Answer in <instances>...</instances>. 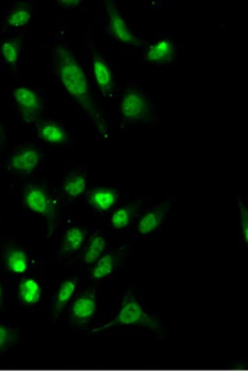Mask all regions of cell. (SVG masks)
<instances>
[{
	"instance_id": "6da1fadb",
	"label": "cell",
	"mask_w": 248,
	"mask_h": 371,
	"mask_svg": "<svg viewBox=\"0 0 248 371\" xmlns=\"http://www.w3.org/2000/svg\"><path fill=\"white\" fill-rule=\"evenodd\" d=\"M52 60L56 74L63 87L92 119L99 132L106 135L107 123L92 98L90 85L81 64L65 45L59 43L53 47Z\"/></svg>"
},
{
	"instance_id": "7a4b0ae2",
	"label": "cell",
	"mask_w": 248,
	"mask_h": 371,
	"mask_svg": "<svg viewBox=\"0 0 248 371\" xmlns=\"http://www.w3.org/2000/svg\"><path fill=\"white\" fill-rule=\"evenodd\" d=\"M117 326H141L149 328L155 332L161 329L156 319L143 309L141 305L131 293H127L125 296L116 317L105 325L93 328L92 332L98 333Z\"/></svg>"
},
{
	"instance_id": "3957f363",
	"label": "cell",
	"mask_w": 248,
	"mask_h": 371,
	"mask_svg": "<svg viewBox=\"0 0 248 371\" xmlns=\"http://www.w3.org/2000/svg\"><path fill=\"white\" fill-rule=\"evenodd\" d=\"M13 98L26 123H33L41 115L42 100L33 89L26 86L17 87L13 91Z\"/></svg>"
},
{
	"instance_id": "277c9868",
	"label": "cell",
	"mask_w": 248,
	"mask_h": 371,
	"mask_svg": "<svg viewBox=\"0 0 248 371\" xmlns=\"http://www.w3.org/2000/svg\"><path fill=\"white\" fill-rule=\"evenodd\" d=\"M24 202L30 211L51 220L55 209L47 191L38 185H31L24 192Z\"/></svg>"
},
{
	"instance_id": "5b68a950",
	"label": "cell",
	"mask_w": 248,
	"mask_h": 371,
	"mask_svg": "<svg viewBox=\"0 0 248 371\" xmlns=\"http://www.w3.org/2000/svg\"><path fill=\"white\" fill-rule=\"evenodd\" d=\"M106 7L109 18V28L111 36L123 43L134 46L141 45L142 42L134 36L129 26H127L116 3L106 1Z\"/></svg>"
},
{
	"instance_id": "8992f818",
	"label": "cell",
	"mask_w": 248,
	"mask_h": 371,
	"mask_svg": "<svg viewBox=\"0 0 248 371\" xmlns=\"http://www.w3.org/2000/svg\"><path fill=\"white\" fill-rule=\"evenodd\" d=\"M121 112L123 118L130 122H139L146 119L149 112L146 96L139 91H127L122 100Z\"/></svg>"
},
{
	"instance_id": "52a82bcc",
	"label": "cell",
	"mask_w": 248,
	"mask_h": 371,
	"mask_svg": "<svg viewBox=\"0 0 248 371\" xmlns=\"http://www.w3.org/2000/svg\"><path fill=\"white\" fill-rule=\"evenodd\" d=\"M98 309L95 290L90 289L78 296L72 304L70 317L75 324L85 325L95 316Z\"/></svg>"
},
{
	"instance_id": "ba28073f",
	"label": "cell",
	"mask_w": 248,
	"mask_h": 371,
	"mask_svg": "<svg viewBox=\"0 0 248 371\" xmlns=\"http://www.w3.org/2000/svg\"><path fill=\"white\" fill-rule=\"evenodd\" d=\"M171 207L170 202L163 201L144 213L137 224V231L140 235H150L161 227L170 213Z\"/></svg>"
},
{
	"instance_id": "9c48e42d",
	"label": "cell",
	"mask_w": 248,
	"mask_h": 371,
	"mask_svg": "<svg viewBox=\"0 0 248 371\" xmlns=\"http://www.w3.org/2000/svg\"><path fill=\"white\" fill-rule=\"evenodd\" d=\"M41 161V155L33 147L22 149L11 157L10 166L15 172L30 174L36 170Z\"/></svg>"
},
{
	"instance_id": "30bf717a",
	"label": "cell",
	"mask_w": 248,
	"mask_h": 371,
	"mask_svg": "<svg viewBox=\"0 0 248 371\" xmlns=\"http://www.w3.org/2000/svg\"><path fill=\"white\" fill-rule=\"evenodd\" d=\"M93 69L95 82L100 91L104 96H109L114 89L113 75L105 59L98 52L93 54Z\"/></svg>"
},
{
	"instance_id": "8fae6325",
	"label": "cell",
	"mask_w": 248,
	"mask_h": 371,
	"mask_svg": "<svg viewBox=\"0 0 248 371\" xmlns=\"http://www.w3.org/2000/svg\"><path fill=\"white\" fill-rule=\"evenodd\" d=\"M118 192L111 188H97L92 190L87 195L88 203L98 212L110 211L117 204Z\"/></svg>"
},
{
	"instance_id": "7c38bea8",
	"label": "cell",
	"mask_w": 248,
	"mask_h": 371,
	"mask_svg": "<svg viewBox=\"0 0 248 371\" xmlns=\"http://www.w3.org/2000/svg\"><path fill=\"white\" fill-rule=\"evenodd\" d=\"M174 56L173 44L168 39L161 40V41L151 45L146 52L147 61L155 63L171 62Z\"/></svg>"
},
{
	"instance_id": "4fadbf2b",
	"label": "cell",
	"mask_w": 248,
	"mask_h": 371,
	"mask_svg": "<svg viewBox=\"0 0 248 371\" xmlns=\"http://www.w3.org/2000/svg\"><path fill=\"white\" fill-rule=\"evenodd\" d=\"M18 295L22 303L34 305L41 301L42 289L36 280L27 278L21 280L18 287Z\"/></svg>"
},
{
	"instance_id": "5bb4252c",
	"label": "cell",
	"mask_w": 248,
	"mask_h": 371,
	"mask_svg": "<svg viewBox=\"0 0 248 371\" xmlns=\"http://www.w3.org/2000/svg\"><path fill=\"white\" fill-rule=\"evenodd\" d=\"M6 268L14 274H22L29 269V260L27 254L19 248L7 250L5 255Z\"/></svg>"
},
{
	"instance_id": "9a60e30c",
	"label": "cell",
	"mask_w": 248,
	"mask_h": 371,
	"mask_svg": "<svg viewBox=\"0 0 248 371\" xmlns=\"http://www.w3.org/2000/svg\"><path fill=\"white\" fill-rule=\"evenodd\" d=\"M86 233L79 227L69 228L63 233L61 241V252L65 254H73L79 251L85 243Z\"/></svg>"
},
{
	"instance_id": "2e32d148",
	"label": "cell",
	"mask_w": 248,
	"mask_h": 371,
	"mask_svg": "<svg viewBox=\"0 0 248 371\" xmlns=\"http://www.w3.org/2000/svg\"><path fill=\"white\" fill-rule=\"evenodd\" d=\"M78 280L77 279H68L63 281L60 285L57 294H56L53 317H59L63 308L73 297L76 292Z\"/></svg>"
},
{
	"instance_id": "e0dca14e",
	"label": "cell",
	"mask_w": 248,
	"mask_h": 371,
	"mask_svg": "<svg viewBox=\"0 0 248 371\" xmlns=\"http://www.w3.org/2000/svg\"><path fill=\"white\" fill-rule=\"evenodd\" d=\"M139 207V204L134 203L117 209L110 218L111 227L116 230L129 227L135 215L138 213Z\"/></svg>"
},
{
	"instance_id": "ac0fdd59",
	"label": "cell",
	"mask_w": 248,
	"mask_h": 371,
	"mask_svg": "<svg viewBox=\"0 0 248 371\" xmlns=\"http://www.w3.org/2000/svg\"><path fill=\"white\" fill-rule=\"evenodd\" d=\"M39 138L50 144H59L67 142L68 135L65 129L57 123L45 122L38 127Z\"/></svg>"
},
{
	"instance_id": "d6986e66",
	"label": "cell",
	"mask_w": 248,
	"mask_h": 371,
	"mask_svg": "<svg viewBox=\"0 0 248 371\" xmlns=\"http://www.w3.org/2000/svg\"><path fill=\"white\" fill-rule=\"evenodd\" d=\"M118 264V256L114 252L103 255L95 263L91 271V276L94 280L105 279L114 273Z\"/></svg>"
},
{
	"instance_id": "ffe728a7",
	"label": "cell",
	"mask_w": 248,
	"mask_h": 371,
	"mask_svg": "<svg viewBox=\"0 0 248 371\" xmlns=\"http://www.w3.org/2000/svg\"><path fill=\"white\" fill-rule=\"evenodd\" d=\"M107 241L100 234L93 236L88 243L83 256V261L86 264L97 262L105 252Z\"/></svg>"
},
{
	"instance_id": "44dd1931",
	"label": "cell",
	"mask_w": 248,
	"mask_h": 371,
	"mask_svg": "<svg viewBox=\"0 0 248 371\" xmlns=\"http://www.w3.org/2000/svg\"><path fill=\"white\" fill-rule=\"evenodd\" d=\"M86 176L81 173L70 174L63 182L62 188L70 198H77L84 195L86 189Z\"/></svg>"
},
{
	"instance_id": "7402d4cb",
	"label": "cell",
	"mask_w": 248,
	"mask_h": 371,
	"mask_svg": "<svg viewBox=\"0 0 248 371\" xmlns=\"http://www.w3.org/2000/svg\"><path fill=\"white\" fill-rule=\"evenodd\" d=\"M21 44L17 39H8L0 46L3 60L10 66H15L19 61Z\"/></svg>"
},
{
	"instance_id": "603a6c76",
	"label": "cell",
	"mask_w": 248,
	"mask_h": 371,
	"mask_svg": "<svg viewBox=\"0 0 248 371\" xmlns=\"http://www.w3.org/2000/svg\"><path fill=\"white\" fill-rule=\"evenodd\" d=\"M31 19V13L26 7L15 8L6 16V22L12 28H20L27 25Z\"/></svg>"
},
{
	"instance_id": "cb8c5ba5",
	"label": "cell",
	"mask_w": 248,
	"mask_h": 371,
	"mask_svg": "<svg viewBox=\"0 0 248 371\" xmlns=\"http://www.w3.org/2000/svg\"><path fill=\"white\" fill-rule=\"evenodd\" d=\"M19 331L3 324H0V352L11 348L19 340Z\"/></svg>"
},
{
	"instance_id": "d4e9b609",
	"label": "cell",
	"mask_w": 248,
	"mask_h": 371,
	"mask_svg": "<svg viewBox=\"0 0 248 371\" xmlns=\"http://www.w3.org/2000/svg\"><path fill=\"white\" fill-rule=\"evenodd\" d=\"M238 206L241 225L242 237L245 245L248 244V208L243 199H238Z\"/></svg>"
},
{
	"instance_id": "484cf974",
	"label": "cell",
	"mask_w": 248,
	"mask_h": 371,
	"mask_svg": "<svg viewBox=\"0 0 248 371\" xmlns=\"http://www.w3.org/2000/svg\"><path fill=\"white\" fill-rule=\"evenodd\" d=\"M81 3V0H61V1H59V3L63 8H65V9L75 7Z\"/></svg>"
},
{
	"instance_id": "4316f807",
	"label": "cell",
	"mask_w": 248,
	"mask_h": 371,
	"mask_svg": "<svg viewBox=\"0 0 248 371\" xmlns=\"http://www.w3.org/2000/svg\"><path fill=\"white\" fill-rule=\"evenodd\" d=\"M3 302V290L1 284H0V308Z\"/></svg>"
},
{
	"instance_id": "83f0119b",
	"label": "cell",
	"mask_w": 248,
	"mask_h": 371,
	"mask_svg": "<svg viewBox=\"0 0 248 371\" xmlns=\"http://www.w3.org/2000/svg\"><path fill=\"white\" fill-rule=\"evenodd\" d=\"M1 136H2V129H1V126H0V142H1Z\"/></svg>"
}]
</instances>
